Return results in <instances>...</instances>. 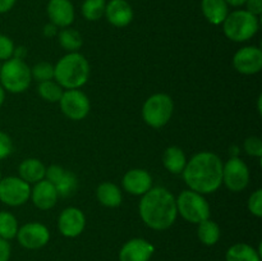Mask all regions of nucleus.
<instances>
[{
    "label": "nucleus",
    "mask_w": 262,
    "mask_h": 261,
    "mask_svg": "<svg viewBox=\"0 0 262 261\" xmlns=\"http://www.w3.org/2000/svg\"><path fill=\"white\" fill-rule=\"evenodd\" d=\"M4 100H5V90L3 89L2 84H0V106L4 104Z\"/></svg>",
    "instance_id": "obj_41"
},
{
    "label": "nucleus",
    "mask_w": 262,
    "mask_h": 261,
    "mask_svg": "<svg viewBox=\"0 0 262 261\" xmlns=\"http://www.w3.org/2000/svg\"><path fill=\"white\" fill-rule=\"evenodd\" d=\"M225 261H261V250L247 243H235L228 248Z\"/></svg>",
    "instance_id": "obj_23"
},
{
    "label": "nucleus",
    "mask_w": 262,
    "mask_h": 261,
    "mask_svg": "<svg viewBox=\"0 0 262 261\" xmlns=\"http://www.w3.org/2000/svg\"><path fill=\"white\" fill-rule=\"evenodd\" d=\"M96 197L105 207H118L122 204V191L113 182H102L96 189Z\"/></svg>",
    "instance_id": "obj_22"
},
{
    "label": "nucleus",
    "mask_w": 262,
    "mask_h": 261,
    "mask_svg": "<svg viewBox=\"0 0 262 261\" xmlns=\"http://www.w3.org/2000/svg\"><path fill=\"white\" fill-rule=\"evenodd\" d=\"M105 17L114 27H127L133 20V9L127 0H110L105 7Z\"/></svg>",
    "instance_id": "obj_17"
},
{
    "label": "nucleus",
    "mask_w": 262,
    "mask_h": 261,
    "mask_svg": "<svg viewBox=\"0 0 262 261\" xmlns=\"http://www.w3.org/2000/svg\"><path fill=\"white\" fill-rule=\"evenodd\" d=\"M233 67L238 73L252 76L262 69V50L257 46L239 49L233 56Z\"/></svg>",
    "instance_id": "obj_12"
},
{
    "label": "nucleus",
    "mask_w": 262,
    "mask_h": 261,
    "mask_svg": "<svg viewBox=\"0 0 262 261\" xmlns=\"http://www.w3.org/2000/svg\"><path fill=\"white\" fill-rule=\"evenodd\" d=\"M260 28L258 17L246 9L229 13L223 22L224 35L234 42H245L252 38Z\"/></svg>",
    "instance_id": "obj_4"
},
{
    "label": "nucleus",
    "mask_w": 262,
    "mask_h": 261,
    "mask_svg": "<svg viewBox=\"0 0 262 261\" xmlns=\"http://www.w3.org/2000/svg\"><path fill=\"white\" fill-rule=\"evenodd\" d=\"M46 12L50 23L56 27H69L74 20V7L71 0H49Z\"/></svg>",
    "instance_id": "obj_16"
},
{
    "label": "nucleus",
    "mask_w": 262,
    "mask_h": 261,
    "mask_svg": "<svg viewBox=\"0 0 262 261\" xmlns=\"http://www.w3.org/2000/svg\"><path fill=\"white\" fill-rule=\"evenodd\" d=\"M174 112V102L166 94H154L142 106V118L151 128H161L169 123Z\"/></svg>",
    "instance_id": "obj_7"
},
{
    "label": "nucleus",
    "mask_w": 262,
    "mask_h": 261,
    "mask_svg": "<svg viewBox=\"0 0 262 261\" xmlns=\"http://www.w3.org/2000/svg\"><path fill=\"white\" fill-rule=\"evenodd\" d=\"M17 0H0V14L9 12L13 7H14Z\"/></svg>",
    "instance_id": "obj_39"
},
{
    "label": "nucleus",
    "mask_w": 262,
    "mask_h": 261,
    "mask_svg": "<svg viewBox=\"0 0 262 261\" xmlns=\"http://www.w3.org/2000/svg\"><path fill=\"white\" fill-rule=\"evenodd\" d=\"M220 235H222V230H220L217 223H215L214 220L206 219L199 223L197 237H199L200 242L204 243L205 246L216 245L220 240Z\"/></svg>",
    "instance_id": "obj_24"
},
{
    "label": "nucleus",
    "mask_w": 262,
    "mask_h": 261,
    "mask_svg": "<svg viewBox=\"0 0 262 261\" xmlns=\"http://www.w3.org/2000/svg\"><path fill=\"white\" fill-rule=\"evenodd\" d=\"M58 35V27L53 23H48V25L43 26V36L45 37H54V36Z\"/></svg>",
    "instance_id": "obj_38"
},
{
    "label": "nucleus",
    "mask_w": 262,
    "mask_h": 261,
    "mask_svg": "<svg viewBox=\"0 0 262 261\" xmlns=\"http://www.w3.org/2000/svg\"><path fill=\"white\" fill-rule=\"evenodd\" d=\"M31 196V187L19 177H5L0 179V201L7 206H22Z\"/></svg>",
    "instance_id": "obj_8"
},
{
    "label": "nucleus",
    "mask_w": 262,
    "mask_h": 261,
    "mask_svg": "<svg viewBox=\"0 0 262 261\" xmlns=\"http://www.w3.org/2000/svg\"><path fill=\"white\" fill-rule=\"evenodd\" d=\"M37 92L45 101L48 102H59L61 95H63V87L59 86L55 81L40 82L37 87Z\"/></svg>",
    "instance_id": "obj_28"
},
{
    "label": "nucleus",
    "mask_w": 262,
    "mask_h": 261,
    "mask_svg": "<svg viewBox=\"0 0 262 261\" xmlns=\"http://www.w3.org/2000/svg\"><path fill=\"white\" fill-rule=\"evenodd\" d=\"M123 188L133 196H143L152 188V177L145 169H130L123 177Z\"/></svg>",
    "instance_id": "obj_15"
},
{
    "label": "nucleus",
    "mask_w": 262,
    "mask_h": 261,
    "mask_svg": "<svg viewBox=\"0 0 262 261\" xmlns=\"http://www.w3.org/2000/svg\"><path fill=\"white\" fill-rule=\"evenodd\" d=\"M155 252L152 243L143 238H132L122 246L119 261H150Z\"/></svg>",
    "instance_id": "obj_14"
},
{
    "label": "nucleus",
    "mask_w": 262,
    "mask_h": 261,
    "mask_svg": "<svg viewBox=\"0 0 262 261\" xmlns=\"http://www.w3.org/2000/svg\"><path fill=\"white\" fill-rule=\"evenodd\" d=\"M31 81V68L23 59L10 58L2 64L0 84L7 92L22 94L30 87Z\"/></svg>",
    "instance_id": "obj_5"
},
{
    "label": "nucleus",
    "mask_w": 262,
    "mask_h": 261,
    "mask_svg": "<svg viewBox=\"0 0 262 261\" xmlns=\"http://www.w3.org/2000/svg\"><path fill=\"white\" fill-rule=\"evenodd\" d=\"M223 183L232 192H241L250 183V169L239 156H232L223 164Z\"/></svg>",
    "instance_id": "obj_9"
},
{
    "label": "nucleus",
    "mask_w": 262,
    "mask_h": 261,
    "mask_svg": "<svg viewBox=\"0 0 262 261\" xmlns=\"http://www.w3.org/2000/svg\"><path fill=\"white\" fill-rule=\"evenodd\" d=\"M14 42L12 41V38L8 37L7 35H3L0 33V61L2 60H8V59L13 58V54H14Z\"/></svg>",
    "instance_id": "obj_33"
},
{
    "label": "nucleus",
    "mask_w": 262,
    "mask_h": 261,
    "mask_svg": "<svg viewBox=\"0 0 262 261\" xmlns=\"http://www.w3.org/2000/svg\"><path fill=\"white\" fill-rule=\"evenodd\" d=\"M13 151V142L9 135L0 130V160L8 158Z\"/></svg>",
    "instance_id": "obj_35"
},
{
    "label": "nucleus",
    "mask_w": 262,
    "mask_h": 261,
    "mask_svg": "<svg viewBox=\"0 0 262 261\" xmlns=\"http://www.w3.org/2000/svg\"><path fill=\"white\" fill-rule=\"evenodd\" d=\"M60 109L63 114L71 120H82L89 115L91 104L84 92L81 90H67L60 100Z\"/></svg>",
    "instance_id": "obj_10"
},
{
    "label": "nucleus",
    "mask_w": 262,
    "mask_h": 261,
    "mask_svg": "<svg viewBox=\"0 0 262 261\" xmlns=\"http://www.w3.org/2000/svg\"><path fill=\"white\" fill-rule=\"evenodd\" d=\"M228 5H232V7H242L245 5L246 0H225Z\"/></svg>",
    "instance_id": "obj_40"
},
{
    "label": "nucleus",
    "mask_w": 262,
    "mask_h": 261,
    "mask_svg": "<svg viewBox=\"0 0 262 261\" xmlns=\"http://www.w3.org/2000/svg\"><path fill=\"white\" fill-rule=\"evenodd\" d=\"M0 179H2V171H0Z\"/></svg>",
    "instance_id": "obj_42"
},
{
    "label": "nucleus",
    "mask_w": 262,
    "mask_h": 261,
    "mask_svg": "<svg viewBox=\"0 0 262 261\" xmlns=\"http://www.w3.org/2000/svg\"><path fill=\"white\" fill-rule=\"evenodd\" d=\"M90 78L89 60L81 53H68L54 66V79L67 90H78Z\"/></svg>",
    "instance_id": "obj_3"
},
{
    "label": "nucleus",
    "mask_w": 262,
    "mask_h": 261,
    "mask_svg": "<svg viewBox=\"0 0 262 261\" xmlns=\"http://www.w3.org/2000/svg\"><path fill=\"white\" fill-rule=\"evenodd\" d=\"M247 207L252 215L256 217L262 216V189L258 188L250 196L247 202Z\"/></svg>",
    "instance_id": "obj_32"
},
{
    "label": "nucleus",
    "mask_w": 262,
    "mask_h": 261,
    "mask_svg": "<svg viewBox=\"0 0 262 261\" xmlns=\"http://www.w3.org/2000/svg\"><path fill=\"white\" fill-rule=\"evenodd\" d=\"M182 174L189 189L201 194L214 193L223 184V161L216 154L201 151L187 161Z\"/></svg>",
    "instance_id": "obj_1"
},
{
    "label": "nucleus",
    "mask_w": 262,
    "mask_h": 261,
    "mask_svg": "<svg viewBox=\"0 0 262 261\" xmlns=\"http://www.w3.org/2000/svg\"><path fill=\"white\" fill-rule=\"evenodd\" d=\"M176 204L178 214H181V216L187 222L199 224L204 220L210 219L211 209H210L209 202L205 199L204 194L199 192H194L192 189L181 192V194L176 199Z\"/></svg>",
    "instance_id": "obj_6"
},
{
    "label": "nucleus",
    "mask_w": 262,
    "mask_h": 261,
    "mask_svg": "<svg viewBox=\"0 0 262 261\" xmlns=\"http://www.w3.org/2000/svg\"><path fill=\"white\" fill-rule=\"evenodd\" d=\"M15 237L22 247L27 250H38L48 245L50 241V232L42 223L31 222L18 228Z\"/></svg>",
    "instance_id": "obj_11"
},
{
    "label": "nucleus",
    "mask_w": 262,
    "mask_h": 261,
    "mask_svg": "<svg viewBox=\"0 0 262 261\" xmlns=\"http://www.w3.org/2000/svg\"><path fill=\"white\" fill-rule=\"evenodd\" d=\"M54 186H55L59 196L68 197L72 196L74 193V191L77 189V187H78V179H77L76 174L66 170V173L61 177L60 181L56 184H54Z\"/></svg>",
    "instance_id": "obj_29"
},
{
    "label": "nucleus",
    "mask_w": 262,
    "mask_h": 261,
    "mask_svg": "<svg viewBox=\"0 0 262 261\" xmlns=\"http://www.w3.org/2000/svg\"><path fill=\"white\" fill-rule=\"evenodd\" d=\"M105 7H106V0H84L81 7L82 15L84 19L91 22L99 20L100 18L104 17Z\"/></svg>",
    "instance_id": "obj_27"
},
{
    "label": "nucleus",
    "mask_w": 262,
    "mask_h": 261,
    "mask_svg": "<svg viewBox=\"0 0 262 261\" xmlns=\"http://www.w3.org/2000/svg\"><path fill=\"white\" fill-rule=\"evenodd\" d=\"M246 7L247 12L252 13L253 15L258 17L262 13V0H246Z\"/></svg>",
    "instance_id": "obj_36"
},
{
    "label": "nucleus",
    "mask_w": 262,
    "mask_h": 261,
    "mask_svg": "<svg viewBox=\"0 0 262 261\" xmlns=\"http://www.w3.org/2000/svg\"><path fill=\"white\" fill-rule=\"evenodd\" d=\"M140 216L148 228L154 230H166L176 223V197L165 187H154L141 199Z\"/></svg>",
    "instance_id": "obj_2"
},
{
    "label": "nucleus",
    "mask_w": 262,
    "mask_h": 261,
    "mask_svg": "<svg viewBox=\"0 0 262 261\" xmlns=\"http://www.w3.org/2000/svg\"><path fill=\"white\" fill-rule=\"evenodd\" d=\"M243 148L247 153V155L253 158H261L262 156V141L257 136H251L246 138L243 143Z\"/></svg>",
    "instance_id": "obj_31"
},
{
    "label": "nucleus",
    "mask_w": 262,
    "mask_h": 261,
    "mask_svg": "<svg viewBox=\"0 0 262 261\" xmlns=\"http://www.w3.org/2000/svg\"><path fill=\"white\" fill-rule=\"evenodd\" d=\"M66 173V169L60 165H56V164H53L49 168H46L45 171V179H48L49 182H51L53 184H56L59 181H60L61 177Z\"/></svg>",
    "instance_id": "obj_34"
},
{
    "label": "nucleus",
    "mask_w": 262,
    "mask_h": 261,
    "mask_svg": "<svg viewBox=\"0 0 262 261\" xmlns=\"http://www.w3.org/2000/svg\"><path fill=\"white\" fill-rule=\"evenodd\" d=\"M31 76H32V79H36L38 83L51 81V79H54V66H51L48 61L37 63L31 68Z\"/></svg>",
    "instance_id": "obj_30"
},
{
    "label": "nucleus",
    "mask_w": 262,
    "mask_h": 261,
    "mask_svg": "<svg viewBox=\"0 0 262 261\" xmlns=\"http://www.w3.org/2000/svg\"><path fill=\"white\" fill-rule=\"evenodd\" d=\"M201 10L209 23L214 26L223 25L227 15L229 14V5L225 0H202Z\"/></svg>",
    "instance_id": "obj_19"
},
{
    "label": "nucleus",
    "mask_w": 262,
    "mask_h": 261,
    "mask_svg": "<svg viewBox=\"0 0 262 261\" xmlns=\"http://www.w3.org/2000/svg\"><path fill=\"white\" fill-rule=\"evenodd\" d=\"M10 245L7 240L0 238V261H9Z\"/></svg>",
    "instance_id": "obj_37"
},
{
    "label": "nucleus",
    "mask_w": 262,
    "mask_h": 261,
    "mask_svg": "<svg viewBox=\"0 0 262 261\" xmlns=\"http://www.w3.org/2000/svg\"><path fill=\"white\" fill-rule=\"evenodd\" d=\"M58 40L61 48L68 53H77L83 44L81 33L71 27L63 28L58 33Z\"/></svg>",
    "instance_id": "obj_25"
},
{
    "label": "nucleus",
    "mask_w": 262,
    "mask_h": 261,
    "mask_svg": "<svg viewBox=\"0 0 262 261\" xmlns=\"http://www.w3.org/2000/svg\"><path fill=\"white\" fill-rule=\"evenodd\" d=\"M18 171H19V178H22L23 181L30 183H37V182L45 179V171L46 166L43 165V163L38 159L30 158L26 159L20 163L19 168H18Z\"/></svg>",
    "instance_id": "obj_20"
},
{
    "label": "nucleus",
    "mask_w": 262,
    "mask_h": 261,
    "mask_svg": "<svg viewBox=\"0 0 262 261\" xmlns=\"http://www.w3.org/2000/svg\"><path fill=\"white\" fill-rule=\"evenodd\" d=\"M18 220L12 212L2 210L0 211V238L10 241L15 238L18 232Z\"/></svg>",
    "instance_id": "obj_26"
},
{
    "label": "nucleus",
    "mask_w": 262,
    "mask_h": 261,
    "mask_svg": "<svg viewBox=\"0 0 262 261\" xmlns=\"http://www.w3.org/2000/svg\"><path fill=\"white\" fill-rule=\"evenodd\" d=\"M187 158L184 151L178 146H169L163 154L164 168L171 174H182L186 168Z\"/></svg>",
    "instance_id": "obj_21"
},
{
    "label": "nucleus",
    "mask_w": 262,
    "mask_h": 261,
    "mask_svg": "<svg viewBox=\"0 0 262 261\" xmlns=\"http://www.w3.org/2000/svg\"><path fill=\"white\" fill-rule=\"evenodd\" d=\"M0 68H2V63H0Z\"/></svg>",
    "instance_id": "obj_43"
},
{
    "label": "nucleus",
    "mask_w": 262,
    "mask_h": 261,
    "mask_svg": "<svg viewBox=\"0 0 262 261\" xmlns=\"http://www.w3.org/2000/svg\"><path fill=\"white\" fill-rule=\"evenodd\" d=\"M30 197L37 209L50 210L55 206L59 194L51 182H49L48 179H42L35 183L33 188L31 189Z\"/></svg>",
    "instance_id": "obj_18"
},
{
    "label": "nucleus",
    "mask_w": 262,
    "mask_h": 261,
    "mask_svg": "<svg viewBox=\"0 0 262 261\" xmlns=\"http://www.w3.org/2000/svg\"><path fill=\"white\" fill-rule=\"evenodd\" d=\"M86 227V216L78 207H67L58 217V229L64 237L76 238Z\"/></svg>",
    "instance_id": "obj_13"
}]
</instances>
